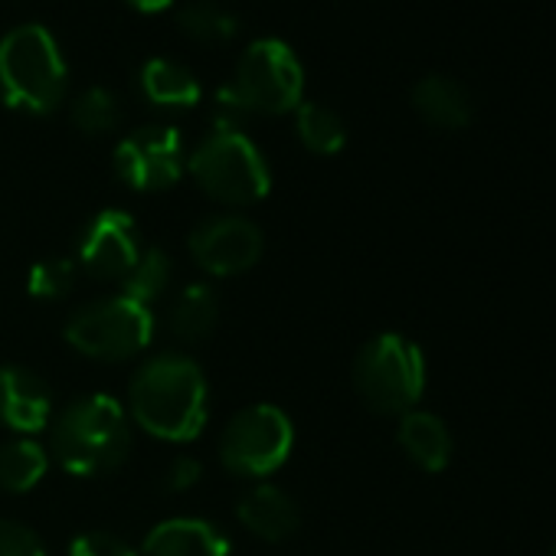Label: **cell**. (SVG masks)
<instances>
[{
	"mask_svg": "<svg viewBox=\"0 0 556 556\" xmlns=\"http://www.w3.org/2000/svg\"><path fill=\"white\" fill-rule=\"evenodd\" d=\"M122 122V105L112 89L89 86L73 99V125L83 135H109Z\"/></svg>",
	"mask_w": 556,
	"mask_h": 556,
	"instance_id": "23",
	"label": "cell"
},
{
	"mask_svg": "<svg viewBox=\"0 0 556 556\" xmlns=\"http://www.w3.org/2000/svg\"><path fill=\"white\" fill-rule=\"evenodd\" d=\"M219 321V299L210 286L193 282L180 289V295L170 305V331L184 344H200L216 331Z\"/></svg>",
	"mask_w": 556,
	"mask_h": 556,
	"instance_id": "18",
	"label": "cell"
},
{
	"mask_svg": "<svg viewBox=\"0 0 556 556\" xmlns=\"http://www.w3.org/2000/svg\"><path fill=\"white\" fill-rule=\"evenodd\" d=\"M0 556H47V546L27 523L0 520Z\"/></svg>",
	"mask_w": 556,
	"mask_h": 556,
	"instance_id": "25",
	"label": "cell"
},
{
	"mask_svg": "<svg viewBox=\"0 0 556 556\" xmlns=\"http://www.w3.org/2000/svg\"><path fill=\"white\" fill-rule=\"evenodd\" d=\"M177 24L197 43H226L239 30L236 14L226 11L219 0H187L177 11Z\"/></svg>",
	"mask_w": 556,
	"mask_h": 556,
	"instance_id": "21",
	"label": "cell"
},
{
	"mask_svg": "<svg viewBox=\"0 0 556 556\" xmlns=\"http://www.w3.org/2000/svg\"><path fill=\"white\" fill-rule=\"evenodd\" d=\"M229 89L249 109V115H286L302 105L305 70L292 47L265 37L242 50Z\"/></svg>",
	"mask_w": 556,
	"mask_h": 556,
	"instance_id": "7",
	"label": "cell"
},
{
	"mask_svg": "<svg viewBox=\"0 0 556 556\" xmlns=\"http://www.w3.org/2000/svg\"><path fill=\"white\" fill-rule=\"evenodd\" d=\"M50 468V455L34 439H14L0 445V491L27 494L34 491Z\"/></svg>",
	"mask_w": 556,
	"mask_h": 556,
	"instance_id": "19",
	"label": "cell"
},
{
	"mask_svg": "<svg viewBox=\"0 0 556 556\" xmlns=\"http://www.w3.org/2000/svg\"><path fill=\"white\" fill-rule=\"evenodd\" d=\"M396 439H400L403 452L422 471H442L452 462V432L435 413H426V409L403 413Z\"/></svg>",
	"mask_w": 556,
	"mask_h": 556,
	"instance_id": "15",
	"label": "cell"
},
{
	"mask_svg": "<svg viewBox=\"0 0 556 556\" xmlns=\"http://www.w3.org/2000/svg\"><path fill=\"white\" fill-rule=\"evenodd\" d=\"M354 387L374 413L403 416L426 393V357L403 334H377L354 361Z\"/></svg>",
	"mask_w": 556,
	"mask_h": 556,
	"instance_id": "5",
	"label": "cell"
},
{
	"mask_svg": "<svg viewBox=\"0 0 556 556\" xmlns=\"http://www.w3.org/2000/svg\"><path fill=\"white\" fill-rule=\"evenodd\" d=\"M549 556H556V546H553V553H549Z\"/></svg>",
	"mask_w": 556,
	"mask_h": 556,
	"instance_id": "30",
	"label": "cell"
},
{
	"mask_svg": "<svg viewBox=\"0 0 556 556\" xmlns=\"http://www.w3.org/2000/svg\"><path fill=\"white\" fill-rule=\"evenodd\" d=\"M295 128L302 144L315 154H338L348 144V128L341 115L321 102H302L295 109Z\"/></svg>",
	"mask_w": 556,
	"mask_h": 556,
	"instance_id": "22",
	"label": "cell"
},
{
	"mask_svg": "<svg viewBox=\"0 0 556 556\" xmlns=\"http://www.w3.org/2000/svg\"><path fill=\"white\" fill-rule=\"evenodd\" d=\"M53 390L50 383L21 364L0 367V422L14 429L21 439H30L53 422Z\"/></svg>",
	"mask_w": 556,
	"mask_h": 556,
	"instance_id": "12",
	"label": "cell"
},
{
	"mask_svg": "<svg viewBox=\"0 0 556 556\" xmlns=\"http://www.w3.org/2000/svg\"><path fill=\"white\" fill-rule=\"evenodd\" d=\"M154 331H157V321L151 308L125 295H112V299H99L73 312V318L63 328V338L83 357L118 364V361H131L135 354H141L154 341Z\"/></svg>",
	"mask_w": 556,
	"mask_h": 556,
	"instance_id": "6",
	"label": "cell"
},
{
	"mask_svg": "<svg viewBox=\"0 0 556 556\" xmlns=\"http://www.w3.org/2000/svg\"><path fill=\"white\" fill-rule=\"evenodd\" d=\"M170 278H174V265H170V255L161 252V249H141L138 262L131 265V271L122 278V292L125 299L151 308L167 289H170Z\"/></svg>",
	"mask_w": 556,
	"mask_h": 556,
	"instance_id": "20",
	"label": "cell"
},
{
	"mask_svg": "<svg viewBox=\"0 0 556 556\" xmlns=\"http://www.w3.org/2000/svg\"><path fill=\"white\" fill-rule=\"evenodd\" d=\"M115 170L128 187L141 193L174 187L187 170V151L180 131L174 125H144L131 131L115 148Z\"/></svg>",
	"mask_w": 556,
	"mask_h": 556,
	"instance_id": "9",
	"label": "cell"
},
{
	"mask_svg": "<svg viewBox=\"0 0 556 556\" xmlns=\"http://www.w3.org/2000/svg\"><path fill=\"white\" fill-rule=\"evenodd\" d=\"M56 462L76 478L115 471L131 448V419L125 406L105 393H89L63 406L50 426Z\"/></svg>",
	"mask_w": 556,
	"mask_h": 556,
	"instance_id": "2",
	"label": "cell"
},
{
	"mask_svg": "<svg viewBox=\"0 0 556 556\" xmlns=\"http://www.w3.org/2000/svg\"><path fill=\"white\" fill-rule=\"evenodd\" d=\"M200 475H203L200 462L190 458V455H180V458L170 462V468H167V475H164V484H167L170 491H190V488L200 481Z\"/></svg>",
	"mask_w": 556,
	"mask_h": 556,
	"instance_id": "28",
	"label": "cell"
},
{
	"mask_svg": "<svg viewBox=\"0 0 556 556\" xmlns=\"http://www.w3.org/2000/svg\"><path fill=\"white\" fill-rule=\"evenodd\" d=\"M138 83H141V92L148 96V102L157 105V109H190L203 96L200 79L193 76V70L170 60V56L148 60L141 66Z\"/></svg>",
	"mask_w": 556,
	"mask_h": 556,
	"instance_id": "16",
	"label": "cell"
},
{
	"mask_svg": "<svg viewBox=\"0 0 556 556\" xmlns=\"http://www.w3.org/2000/svg\"><path fill=\"white\" fill-rule=\"evenodd\" d=\"M249 118H252L249 109L239 102V96L229 89V83L219 86L213 96V131H242Z\"/></svg>",
	"mask_w": 556,
	"mask_h": 556,
	"instance_id": "27",
	"label": "cell"
},
{
	"mask_svg": "<svg viewBox=\"0 0 556 556\" xmlns=\"http://www.w3.org/2000/svg\"><path fill=\"white\" fill-rule=\"evenodd\" d=\"M70 92L60 43L40 24H21L0 37V96L17 112L50 115Z\"/></svg>",
	"mask_w": 556,
	"mask_h": 556,
	"instance_id": "3",
	"label": "cell"
},
{
	"mask_svg": "<svg viewBox=\"0 0 556 556\" xmlns=\"http://www.w3.org/2000/svg\"><path fill=\"white\" fill-rule=\"evenodd\" d=\"M190 255L193 262L213 278H232L249 271L262 255V229L236 213L210 216L190 232Z\"/></svg>",
	"mask_w": 556,
	"mask_h": 556,
	"instance_id": "10",
	"label": "cell"
},
{
	"mask_svg": "<svg viewBox=\"0 0 556 556\" xmlns=\"http://www.w3.org/2000/svg\"><path fill=\"white\" fill-rule=\"evenodd\" d=\"M135 8H141V11H164V8H170L174 0H131Z\"/></svg>",
	"mask_w": 556,
	"mask_h": 556,
	"instance_id": "29",
	"label": "cell"
},
{
	"mask_svg": "<svg viewBox=\"0 0 556 556\" xmlns=\"http://www.w3.org/2000/svg\"><path fill=\"white\" fill-rule=\"evenodd\" d=\"M131 419L154 439L190 442L203 432L210 396L206 377L187 354L151 357L128 387Z\"/></svg>",
	"mask_w": 556,
	"mask_h": 556,
	"instance_id": "1",
	"label": "cell"
},
{
	"mask_svg": "<svg viewBox=\"0 0 556 556\" xmlns=\"http://www.w3.org/2000/svg\"><path fill=\"white\" fill-rule=\"evenodd\" d=\"M76 278H79L76 258H66V255L40 258L27 275V292L40 302H60L73 292Z\"/></svg>",
	"mask_w": 556,
	"mask_h": 556,
	"instance_id": "24",
	"label": "cell"
},
{
	"mask_svg": "<svg viewBox=\"0 0 556 556\" xmlns=\"http://www.w3.org/2000/svg\"><path fill=\"white\" fill-rule=\"evenodd\" d=\"M236 517L252 536L268 540V543H282L302 527V510H299L295 497L282 488L268 484V481L249 488L239 497Z\"/></svg>",
	"mask_w": 556,
	"mask_h": 556,
	"instance_id": "13",
	"label": "cell"
},
{
	"mask_svg": "<svg viewBox=\"0 0 556 556\" xmlns=\"http://www.w3.org/2000/svg\"><path fill=\"white\" fill-rule=\"evenodd\" d=\"M141 255L138 223L125 210H102L83 229L76 265L99 282H122Z\"/></svg>",
	"mask_w": 556,
	"mask_h": 556,
	"instance_id": "11",
	"label": "cell"
},
{
	"mask_svg": "<svg viewBox=\"0 0 556 556\" xmlns=\"http://www.w3.org/2000/svg\"><path fill=\"white\" fill-rule=\"evenodd\" d=\"M197 187L229 206H249L271 190V170L245 131H213L187 157Z\"/></svg>",
	"mask_w": 556,
	"mask_h": 556,
	"instance_id": "4",
	"label": "cell"
},
{
	"mask_svg": "<svg viewBox=\"0 0 556 556\" xmlns=\"http://www.w3.org/2000/svg\"><path fill=\"white\" fill-rule=\"evenodd\" d=\"M229 536L203 517L161 520L141 543V556H229Z\"/></svg>",
	"mask_w": 556,
	"mask_h": 556,
	"instance_id": "14",
	"label": "cell"
},
{
	"mask_svg": "<svg viewBox=\"0 0 556 556\" xmlns=\"http://www.w3.org/2000/svg\"><path fill=\"white\" fill-rule=\"evenodd\" d=\"M416 112L432 125L445 131H458L471 122V99L462 83L448 76H426L413 89Z\"/></svg>",
	"mask_w": 556,
	"mask_h": 556,
	"instance_id": "17",
	"label": "cell"
},
{
	"mask_svg": "<svg viewBox=\"0 0 556 556\" xmlns=\"http://www.w3.org/2000/svg\"><path fill=\"white\" fill-rule=\"evenodd\" d=\"M295 426L271 403H255L236 413L219 435V462L239 478H268L289 462Z\"/></svg>",
	"mask_w": 556,
	"mask_h": 556,
	"instance_id": "8",
	"label": "cell"
},
{
	"mask_svg": "<svg viewBox=\"0 0 556 556\" xmlns=\"http://www.w3.org/2000/svg\"><path fill=\"white\" fill-rule=\"evenodd\" d=\"M70 556H141V553L131 543H125L122 536H115V533L89 530V533H79L70 543Z\"/></svg>",
	"mask_w": 556,
	"mask_h": 556,
	"instance_id": "26",
	"label": "cell"
}]
</instances>
